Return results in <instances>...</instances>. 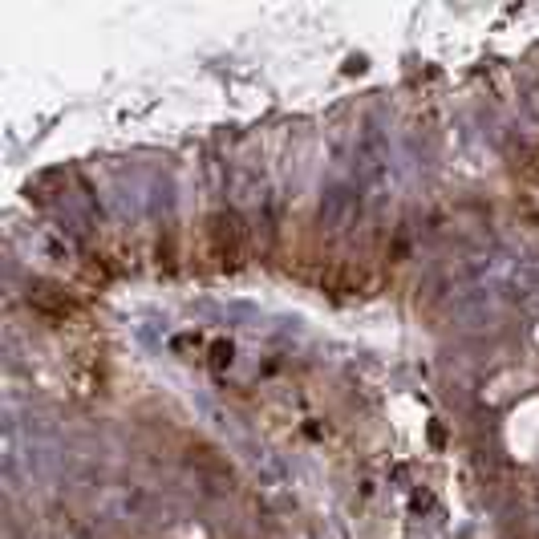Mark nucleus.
I'll list each match as a JSON object with an SVG mask.
<instances>
[]
</instances>
